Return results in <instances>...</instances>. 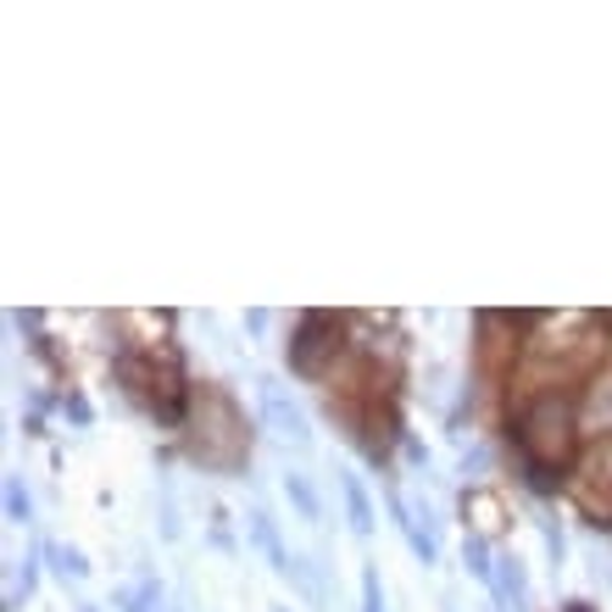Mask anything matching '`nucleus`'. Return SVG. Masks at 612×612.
Returning a JSON list of instances; mask_svg holds the SVG:
<instances>
[{
  "label": "nucleus",
  "instance_id": "obj_1",
  "mask_svg": "<svg viewBox=\"0 0 612 612\" xmlns=\"http://www.w3.org/2000/svg\"><path fill=\"white\" fill-rule=\"evenodd\" d=\"M262 412H268V423H273L290 445H301V451L312 445V429H307L301 407H290V401H284V390H279V384H268V379H262Z\"/></svg>",
  "mask_w": 612,
  "mask_h": 612
},
{
  "label": "nucleus",
  "instance_id": "obj_2",
  "mask_svg": "<svg viewBox=\"0 0 612 612\" xmlns=\"http://www.w3.org/2000/svg\"><path fill=\"white\" fill-rule=\"evenodd\" d=\"M495 601H501V612H529V579H523V562L518 556H501V568H495Z\"/></svg>",
  "mask_w": 612,
  "mask_h": 612
},
{
  "label": "nucleus",
  "instance_id": "obj_3",
  "mask_svg": "<svg viewBox=\"0 0 612 612\" xmlns=\"http://www.w3.org/2000/svg\"><path fill=\"white\" fill-rule=\"evenodd\" d=\"M245 529H251V540L262 545V556H268V568H273V573H290V562H295V556L284 551V540H279V529H273V518H268V512H251V518H245Z\"/></svg>",
  "mask_w": 612,
  "mask_h": 612
},
{
  "label": "nucleus",
  "instance_id": "obj_4",
  "mask_svg": "<svg viewBox=\"0 0 612 612\" xmlns=\"http://www.w3.org/2000/svg\"><path fill=\"white\" fill-rule=\"evenodd\" d=\"M340 490H345V512H351V534H373V506H368V490L357 473H340Z\"/></svg>",
  "mask_w": 612,
  "mask_h": 612
},
{
  "label": "nucleus",
  "instance_id": "obj_5",
  "mask_svg": "<svg viewBox=\"0 0 612 612\" xmlns=\"http://www.w3.org/2000/svg\"><path fill=\"white\" fill-rule=\"evenodd\" d=\"M284 579H295V584H301V595H307V601H312L318 612H329V584H323V573H318V568H312L307 556H295Z\"/></svg>",
  "mask_w": 612,
  "mask_h": 612
},
{
  "label": "nucleus",
  "instance_id": "obj_6",
  "mask_svg": "<svg viewBox=\"0 0 612 612\" xmlns=\"http://www.w3.org/2000/svg\"><path fill=\"white\" fill-rule=\"evenodd\" d=\"M284 495L295 501V512H301V518H312V523L323 518V501H318V490H312V479H307V473H284Z\"/></svg>",
  "mask_w": 612,
  "mask_h": 612
},
{
  "label": "nucleus",
  "instance_id": "obj_7",
  "mask_svg": "<svg viewBox=\"0 0 612 612\" xmlns=\"http://www.w3.org/2000/svg\"><path fill=\"white\" fill-rule=\"evenodd\" d=\"M51 551V568L62 573V579H90V562H84V551H73V545H46Z\"/></svg>",
  "mask_w": 612,
  "mask_h": 612
},
{
  "label": "nucleus",
  "instance_id": "obj_8",
  "mask_svg": "<svg viewBox=\"0 0 612 612\" xmlns=\"http://www.w3.org/2000/svg\"><path fill=\"white\" fill-rule=\"evenodd\" d=\"M462 562H468L479 579H495V568H490V551H484V540H479V534H468V540H462Z\"/></svg>",
  "mask_w": 612,
  "mask_h": 612
},
{
  "label": "nucleus",
  "instance_id": "obj_9",
  "mask_svg": "<svg viewBox=\"0 0 612 612\" xmlns=\"http://www.w3.org/2000/svg\"><path fill=\"white\" fill-rule=\"evenodd\" d=\"M7 512H12V523H29V512H34L29 506V490L18 479H7Z\"/></svg>",
  "mask_w": 612,
  "mask_h": 612
},
{
  "label": "nucleus",
  "instance_id": "obj_10",
  "mask_svg": "<svg viewBox=\"0 0 612 612\" xmlns=\"http://www.w3.org/2000/svg\"><path fill=\"white\" fill-rule=\"evenodd\" d=\"M362 612H384V590H379V568H362Z\"/></svg>",
  "mask_w": 612,
  "mask_h": 612
},
{
  "label": "nucleus",
  "instance_id": "obj_11",
  "mask_svg": "<svg viewBox=\"0 0 612 612\" xmlns=\"http://www.w3.org/2000/svg\"><path fill=\"white\" fill-rule=\"evenodd\" d=\"M545 551H551V568H562V529L545 523Z\"/></svg>",
  "mask_w": 612,
  "mask_h": 612
},
{
  "label": "nucleus",
  "instance_id": "obj_12",
  "mask_svg": "<svg viewBox=\"0 0 612 612\" xmlns=\"http://www.w3.org/2000/svg\"><path fill=\"white\" fill-rule=\"evenodd\" d=\"M84 612H96V606H84Z\"/></svg>",
  "mask_w": 612,
  "mask_h": 612
}]
</instances>
